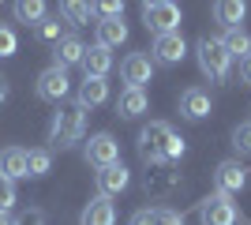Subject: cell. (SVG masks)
<instances>
[{
  "mask_svg": "<svg viewBox=\"0 0 251 225\" xmlns=\"http://www.w3.org/2000/svg\"><path fill=\"white\" fill-rule=\"evenodd\" d=\"M184 139L169 128L165 120H150L147 128L139 131V154L147 165H173V161L184 158Z\"/></svg>",
  "mask_w": 251,
  "mask_h": 225,
  "instance_id": "1",
  "label": "cell"
},
{
  "mask_svg": "<svg viewBox=\"0 0 251 225\" xmlns=\"http://www.w3.org/2000/svg\"><path fill=\"white\" fill-rule=\"evenodd\" d=\"M83 131H86V109L83 105H64L56 117H52V128H49V147L52 150H68L75 143H83Z\"/></svg>",
  "mask_w": 251,
  "mask_h": 225,
  "instance_id": "2",
  "label": "cell"
},
{
  "mask_svg": "<svg viewBox=\"0 0 251 225\" xmlns=\"http://www.w3.org/2000/svg\"><path fill=\"white\" fill-rule=\"evenodd\" d=\"M195 56H199V68H202V75H206L210 83H229L232 56H229V49H225L221 38H199Z\"/></svg>",
  "mask_w": 251,
  "mask_h": 225,
  "instance_id": "3",
  "label": "cell"
},
{
  "mask_svg": "<svg viewBox=\"0 0 251 225\" xmlns=\"http://www.w3.org/2000/svg\"><path fill=\"white\" fill-rule=\"evenodd\" d=\"M199 222L202 225H236V203H232V195L214 192L210 199H202L199 203Z\"/></svg>",
  "mask_w": 251,
  "mask_h": 225,
  "instance_id": "4",
  "label": "cell"
},
{
  "mask_svg": "<svg viewBox=\"0 0 251 225\" xmlns=\"http://www.w3.org/2000/svg\"><path fill=\"white\" fill-rule=\"evenodd\" d=\"M180 23H184V11L173 0L157 4V8H143V26L150 34H173V30H180Z\"/></svg>",
  "mask_w": 251,
  "mask_h": 225,
  "instance_id": "5",
  "label": "cell"
},
{
  "mask_svg": "<svg viewBox=\"0 0 251 225\" xmlns=\"http://www.w3.org/2000/svg\"><path fill=\"white\" fill-rule=\"evenodd\" d=\"M83 158H86V165H94V169L113 165V161H120V143H116L109 131H98V135H90V143L83 147Z\"/></svg>",
  "mask_w": 251,
  "mask_h": 225,
  "instance_id": "6",
  "label": "cell"
},
{
  "mask_svg": "<svg viewBox=\"0 0 251 225\" xmlns=\"http://www.w3.org/2000/svg\"><path fill=\"white\" fill-rule=\"evenodd\" d=\"M68 90H72L68 68L52 64V68H45V72L38 75V98H42V101H64V98H68Z\"/></svg>",
  "mask_w": 251,
  "mask_h": 225,
  "instance_id": "7",
  "label": "cell"
},
{
  "mask_svg": "<svg viewBox=\"0 0 251 225\" xmlns=\"http://www.w3.org/2000/svg\"><path fill=\"white\" fill-rule=\"evenodd\" d=\"M154 60L157 64H180L184 56H188V42H184V34L173 30V34H154Z\"/></svg>",
  "mask_w": 251,
  "mask_h": 225,
  "instance_id": "8",
  "label": "cell"
},
{
  "mask_svg": "<svg viewBox=\"0 0 251 225\" xmlns=\"http://www.w3.org/2000/svg\"><path fill=\"white\" fill-rule=\"evenodd\" d=\"M94 184H98V195H120V192H127V184H131V173L120 165V161H113V165H101L98 169V176H94Z\"/></svg>",
  "mask_w": 251,
  "mask_h": 225,
  "instance_id": "9",
  "label": "cell"
},
{
  "mask_svg": "<svg viewBox=\"0 0 251 225\" xmlns=\"http://www.w3.org/2000/svg\"><path fill=\"white\" fill-rule=\"evenodd\" d=\"M83 56H86V45H83L79 34H60L52 42V64L72 68V64H83Z\"/></svg>",
  "mask_w": 251,
  "mask_h": 225,
  "instance_id": "10",
  "label": "cell"
},
{
  "mask_svg": "<svg viewBox=\"0 0 251 225\" xmlns=\"http://www.w3.org/2000/svg\"><path fill=\"white\" fill-rule=\"evenodd\" d=\"M210 109H214V101H210V94L202 86H188V90L180 94V117L184 120H206Z\"/></svg>",
  "mask_w": 251,
  "mask_h": 225,
  "instance_id": "11",
  "label": "cell"
},
{
  "mask_svg": "<svg viewBox=\"0 0 251 225\" xmlns=\"http://www.w3.org/2000/svg\"><path fill=\"white\" fill-rule=\"evenodd\" d=\"M120 75H124L127 86H147L150 75H154V60L147 53H127L124 64H120Z\"/></svg>",
  "mask_w": 251,
  "mask_h": 225,
  "instance_id": "12",
  "label": "cell"
},
{
  "mask_svg": "<svg viewBox=\"0 0 251 225\" xmlns=\"http://www.w3.org/2000/svg\"><path fill=\"white\" fill-rule=\"evenodd\" d=\"M214 184H218L221 195H236V192H244V184H248V169H244L240 161H221L218 173H214Z\"/></svg>",
  "mask_w": 251,
  "mask_h": 225,
  "instance_id": "13",
  "label": "cell"
},
{
  "mask_svg": "<svg viewBox=\"0 0 251 225\" xmlns=\"http://www.w3.org/2000/svg\"><path fill=\"white\" fill-rule=\"evenodd\" d=\"M147 109H150V98H147V90H143V86H124V90H120V98H116V117H124V120L143 117Z\"/></svg>",
  "mask_w": 251,
  "mask_h": 225,
  "instance_id": "14",
  "label": "cell"
},
{
  "mask_svg": "<svg viewBox=\"0 0 251 225\" xmlns=\"http://www.w3.org/2000/svg\"><path fill=\"white\" fill-rule=\"evenodd\" d=\"M79 225H116V206H113V199H109V195H94V199L83 206Z\"/></svg>",
  "mask_w": 251,
  "mask_h": 225,
  "instance_id": "15",
  "label": "cell"
},
{
  "mask_svg": "<svg viewBox=\"0 0 251 225\" xmlns=\"http://www.w3.org/2000/svg\"><path fill=\"white\" fill-rule=\"evenodd\" d=\"M248 19V0H214V23H221L225 30L240 26Z\"/></svg>",
  "mask_w": 251,
  "mask_h": 225,
  "instance_id": "16",
  "label": "cell"
},
{
  "mask_svg": "<svg viewBox=\"0 0 251 225\" xmlns=\"http://www.w3.org/2000/svg\"><path fill=\"white\" fill-rule=\"evenodd\" d=\"M127 42V23L124 15H109V19L98 23V45H105V49H116V45Z\"/></svg>",
  "mask_w": 251,
  "mask_h": 225,
  "instance_id": "17",
  "label": "cell"
},
{
  "mask_svg": "<svg viewBox=\"0 0 251 225\" xmlns=\"http://www.w3.org/2000/svg\"><path fill=\"white\" fill-rule=\"evenodd\" d=\"M83 72H86V79H105V75L113 72V53H109L105 45L86 49V56H83Z\"/></svg>",
  "mask_w": 251,
  "mask_h": 225,
  "instance_id": "18",
  "label": "cell"
},
{
  "mask_svg": "<svg viewBox=\"0 0 251 225\" xmlns=\"http://www.w3.org/2000/svg\"><path fill=\"white\" fill-rule=\"evenodd\" d=\"M109 101V83L105 79H83V86H79V101L75 105H83V109H98Z\"/></svg>",
  "mask_w": 251,
  "mask_h": 225,
  "instance_id": "19",
  "label": "cell"
},
{
  "mask_svg": "<svg viewBox=\"0 0 251 225\" xmlns=\"http://www.w3.org/2000/svg\"><path fill=\"white\" fill-rule=\"evenodd\" d=\"M0 176H8V180H23V176H26V150H19V147L0 150Z\"/></svg>",
  "mask_w": 251,
  "mask_h": 225,
  "instance_id": "20",
  "label": "cell"
},
{
  "mask_svg": "<svg viewBox=\"0 0 251 225\" xmlns=\"http://www.w3.org/2000/svg\"><path fill=\"white\" fill-rule=\"evenodd\" d=\"M94 15V4L90 0H60V19L72 23V26H86Z\"/></svg>",
  "mask_w": 251,
  "mask_h": 225,
  "instance_id": "21",
  "label": "cell"
},
{
  "mask_svg": "<svg viewBox=\"0 0 251 225\" xmlns=\"http://www.w3.org/2000/svg\"><path fill=\"white\" fill-rule=\"evenodd\" d=\"M225 49H229V56L232 60H244V56L251 53V34L244 30V26H232V30H225Z\"/></svg>",
  "mask_w": 251,
  "mask_h": 225,
  "instance_id": "22",
  "label": "cell"
},
{
  "mask_svg": "<svg viewBox=\"0 0 251 225\" xmlns=\"http://www.w3.org/2000/svg\"><path fill=\"white\" fill-rule=\"evenodd\" d=\"M15 23H26V26H34V23L45 19V0H15Z\"/></svg>",
  "mask_w": 251,
  "mask_h": 225,
  "instance_id": "23",
  "label": "cell"
},
{
  "mask_svg": "<svg viewBox=\"0 0 251 225\" xmlns=\"http://www.w3.org/2000/svg\"><path fill=\"white\" fill-rule=\"evenodd\" d=\"M52 169V150L38 147V150H26V176H45Z\"/></svg>",
  "mask_w": 251,
  "mask_h": 225,
  "instance_id": "24",
  "label": "cell"
},
{
  "mask_svg": "<svg viewBox=\"0 0 251 225\" xmlns=\"http://www.w3.org/2000/svg\"><path fill=\"white\" fill-rule=\"evenodd\" d=\"M15 49H19L15 30H11L8 23H0V60H4V56H15Z\"/></svg>",
  "mask_w": 251,
  "mask_h": 225,
  "instance_id": "25",
  "label": "cell"
},
{
  "mask_svg": "<svg viewBox=\"0 0 251 225\" xmlns=\"http://www.w3.org/2000/svg\"><path fill=\"white\" fill-rule=\"evenodd\" d=\"M232 147H236V154H251V120L248 124H236V131H232Z\"/></svg>",
  "mask_w": 251,
  "mask_h": 225,
  "instance_id": "26",
  "label": "cell"
},
{
  "mask_svg": "<svg viewBox=\"0 0 251 225\" xmlns=\"http://www.w3.org/2000/svg\"><path fill=\"white\" fill-rule=\"evenodd\" d=\"M94 4V15L109 19V15H124V0H90Z\"/></svg>",
  "mask_w": 251,
  "mask_h": 225,
  "instance_id": "27",
  "label": "cell"
},
{
  "mask_svg": "<svg viewBox=\"0 0 251 225\" xmlns=\"http://www.w3.org/2000/svg\"><path fill=\"white\" fill-rule=\"evenodd\" d=\"M38 34H42L45 42H56V38H60V15H52V19L45 15V19L38 23Z\"/></svg>",
  "mask_w": 251,
  "mask_h": 225,
  "instance_id": "28",
  "label": "cell"
},
{
  "mask_svg": "<svg viewBox=\"0 0 251 225\" xmlns=\"http://www.w3.org/2000/svg\"><path fill=\"white\" fill-rule=\"evenodd\" d=\"M15 206V180L0 176V210H11Z\"/></svg>",
  "mask_w": 251,
  "mask_h": 225,
  "instance_id": "29",
  "label": "cell"
},
{
  "mask_svg": "<svg viewBox=\"0 0 251 225\" xmlns=\"http://www.w3.org/2000/svg\"><path fill=\"white\" fill-rule=\"evenodd\" d=\"M154 225H184V218L176 210H169V206H157L154 210Z\"/></svg>",
  "mask_w": 251,
  "mask_h": 225,
  "instance_id": "30",
  "label": "cell"
},
{
  "mask_svg": "<svg viewBox=\"0 0 251 225\" xmlns=\"http://www.w3.org/2000/svg\"><path fill=\"white\" fill-rule=\"evenodd\" d=\"M11 225H45V210H38V206H30V210H23L19 218Z\"/></svg>",
  "mask_w": 251,
  "mask_h": 225,
  "instance_id": "31",
  "label": "cell"
},
{
  "mask_svg": "<svg viewBox=\"0 0 251 225\" xmlns=\"http://www.w3.org/2000/svg\"><path fill=\"white\" fill-rule=\"evenodd\" d=\"M127 225H154V210H135Z\"/></svg>",
  "mask_w": 251,
  "mask_h": 225,
  "instance_id": "32",
  "label": "cell"
},
{
  "mask_svg": "<svg viewBox=\"0 0 251 225\" xmlns=\"http://www.w3.org/2000/svg\"><path fill=\"white\" fill-rule=\"evenodd\" d=\"M240 79H244V86H251V53L240 60Z\"/></svg>",
  "mask_w": 251,
  "mask_h": 225,
  "instance_id": "33",
  "label": "cell"
},
{
  "mask_svg": "<svg viewBox=\"0 0 251 225\" xmlns=\"http://www.w3.org/2000/svg\"><path fill=\"white\" fill-rule=\"evenodd\" d=\"M0 101H8V79L0 75Z\"/></svg>",
  "mask_w": 251,
  "mask_h": 225,
  "instance_id": "34",
  "label": "cell"
},
{
  "mask_svg": "<svg viewBox=\"0 0 251 225\" xmlns=\"http://www.w3.org/2000/svg\"><path fill=\"white\" fill-rule=\"evenodd\" d=\"M157 4H169V0H143V8H157Z\"/></svg>",
  "mask_w": 251,
  "mask_h": 225,
  "instance_id": "35",
  "label": "cell"
},
{
  "mask_svg": "<svg viewBox=\"0 0 251 225\" xmlns=\"http://www.w3.org/2000/svg\"><path fill=\"white\" fill-rule=\"evenodd\" d=\"M0 225H11V218H8V210H0Z\"/></svg>",
  "mask_w": 251,
  "mask_h": 225,
  "instance_id": "36",
  "label": "cell"
},
{
  "mask_svg": "<svg viewBox=\"0 0 251 225\" xmlns=\"http://www.w3.org/2000/svg\"><path fill=\"white\" fill-rule=\"evenodd\" d=\"M0 4H4V0H0Z\"/></svg>",
  "mask_w": 251,
  "mask_h": 225,
  "instance_id": "37",
  "label": "cell"
}]
</instances>
